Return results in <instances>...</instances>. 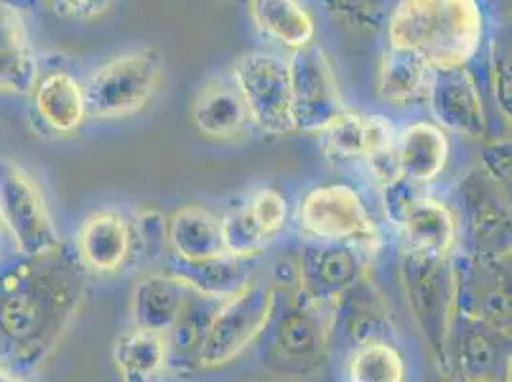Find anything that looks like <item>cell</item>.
Returning <instances> with one entry per match:
<instances>
[{"mask_svg":"<svg viewBox=\"0 0 512 382\" xmlns=\"http://www.w3.org/2000/svg\"><path fill=\"white\" fill-rule=\"evenodd\" d=\"M88 272L67 247L0 258V367L27 379L62 346L81 314Z\"/></svg>","mask_w":512,"mask_h":382,"instance_id":"cell-1","label":"cell"},{"mask_svg":"<svg viewBox=\"0 0 512 382\" xmlns=\"http://www.w3.org/2000/svg\"><path fill=\"white\" fill-rule=\"evenodd\" d=\"M482 35L478 0H396L388 16L390 46L417 54L434 71L467 67Z\"/></svg>","mask_w":512,"mask_h":382,"instance_id":"cell-2","label":"cell"},{"mask_svg":"<svg viewBox=\"0 0 512 382\" xmlns=\"http://www.w3.org/2000/svg\"><path fill=\"white\" fill-rule=\"evenodd\" d=\"M400 281L413 321L440 369L448 367V346L457 318V281L449 256L404 251Z\"/></svg>","mask_w":512,"mask_h":382,"instance_id":"cell-3","label":"cell"},{"mask_svg":"<svg viewBox=\"0 0 512 382\" xmlns=\"http://www.w3.org/2000/svg\"><path fill=\"white\" fill-rule=\"evenodd\" d=\"M163 56L157 48H138L96 67L85 83L88 117L125 119L148 106L163 81Z\"/></svg>","mask_w":512,"mask_h":382,"instance_id":"cell-4","label":"cell"},{"mask_svg":"<svg viewBox=\"0 0 512 382\" xmlns=\"http://www.w3.org/2000/svg\"><path fill=\"white\" fill-rule=\"evenodd\" d=\"M0 226L23 256H48L65 247L39 182L10 157H0Z\"/></svg>","mask_w":512,"mask_h":382,"instance_id":"cell-5","label":"cell"},{"mask_svg":"<svg viewBox=\"0 0 512 382\" xmlns=\"http://www.w3.org/2000/svg\"><path fill=\"white\" fill-rule=\"evenodd\" d=\"M276 300V291L260 283H247L232 297L224 298L211 321L199 367H222L247 350L274 318Z\"/></svg>","mask_w":512,"mask_h":382,"instance_id":"cell-6","label":"cell"},{"mask_svg":"<svg viewBox=\"0 0 512 382\" xmlns=\"http://www.w3.org/2000/svg\"><path fill=\"white\" fill-rule=\"evenodd\" d=\"M287 65L295 130L321 134L348 111L331 62L325 50L312 43L293 50Z\"/></svg>","mask_w":512,"mask_h":382,"instance_id":"cell-7","label":"cell"},{"mask_svg":"<svg viewBox=\"0 0 512 382\" xmlns=\"http://www.w3.org/2000/svg\"><path fill=\"white\" fill-rule=\"evenodd\" d=\"M232 79L253 125L272 136L295 130L287 60L268 52H249L235 62Z\"/></svg>","mask_w":512,"mask_h":382,"instance_id":"cell-8","label":"cell"},{"mask_svg":"<svg viewBox=\"0 0 512 382\" xmlns=\"http://www.w3.org/2000/svg\"><path fill=\"white\" fill-rule=\"evenodd\" d=\"M297 268L302 297L329 318L344 295L365 276L360 247L312 237L300 247Z\"/></svg>","mask_w":512,"mask_h":382,"instance_id":"cell-9","label":"cell"},{"mask_svg":"<svg viewBox=\"0 0 512 382\" xmlns=\"http://www.w3.org/2000/svg\"><path fill=\"white\" fill-rule=\"evenodd\" d=\"M300 224L312 239L373 247L379 241L375 220L356 190L331 184L310 191L300 205Z\"/></svg>","mask_w":512,"mask_h":382,"instance_id":"cell-10","label":"cell"},{"mask_svg":"<svg viewBox=\"0 0 512 382\" xmlns=\"http://www.w3.org/2000/svg\"><path fill=\"white\" fill-rule=\"evenodd\" d=\"M446 373L449 382H511V331L457 316Z\"/></svg>","mask_w":512,"mask_h":382,"instance_id":"cell-11","label":"cell"},{"mask_svg":"<svg viewBox=\"0 0 512 382\" xmlns=\"http://www.w3.org/2000/svg\"><path fill=\"white\" fill-rule=\"evenodd\" d=\"M453 266L457 316L511 331V274L507 258L472 253L461 264L453 260Z\"/></svg>","mask_w":512,"mask_h":382,"instance_id":"cell-12","label":"cell"},{"mask_svg":"<svg viewBox=\"0 0 512 382\" xmlns=\"http://www.w3.org/2000/svg\"><path fill=\"white\" fill-rule=\"evenodd\" d=\"M75 255L88 274L115 276L140 256L136 218L119 209H100L88 214L79 232Z\"/></svg>","mask_w":512,"mask_h":382,"instance_id":"cell-13","label":"cell"},{"mask_svg":"<svg viewBox=\"0 0 512 382\" xmlns=\"http://www.w3.org/2000/svg\"><path fill=\"white\" fill-rule=\"evenodd\" d=\"M459 205L474 243V255L507 258L511 213L497 191V182L484 170L470 172L461 182Z\"/></svg>","mask_w":512,"mask_h":382,"instance_id":"cell-14","label":"cell"},{"mask_svg":"<svg viewBox=\"0 0 512 382\" xmlns=\"http://www.w3.org/2000/svg\"><path fill=\"white\" fill-rule=\"evenodd\" d=\"M427 100L434 125L442 130L470 140H480L488 132L486 107L467 67L434 71Z\"/></svg>","mask_w":512,"mask_h":382,"instance_id":"cell-15","label":"cell"},{"mask_svg":"<svg viewBox=\"0 0 512 382\" xmlns=\"http://www.w3.org/2000/svg\"><path fill=\"white\" fill-rule=\"evenodd\" d=\"M31 113L54 136H71L85 125V85L65 69L39 77L31 90Z\"/></svg>","mask_w":512,"mask_h":382,"instance_id":"cell-16","label":"cell"},{"mask_svg":"<svg viewBox=\"0 0 512 382\" xmlns=\"http://www.w3.org/2000/svg\"><path fill=\"white\" fill-rule=\"evenodd\" d=\"M396 128L383 115L350 113L321 132L323 151L339 161H371L394 149Z\"/></svg>","mask_w":512,"mask_h":382,"instance_id":"cell-17","label":"cell"},{"mask_svg":"<svg viewBox=\"0 0 512 382\" xmlns=\"http://www.w3.org/2000/svg\"><path fill=\"white\" fill-rule=\"evenodd\" d=\"M37 79V52L22 12L0 0V94L27 96Z\"/></svg>","mask_w":512,"mask_h":382,"instance_id":"cell-18","label":"cell"},{"mask_svg":"<svg viewBox=\"0 0 512 382\" xmlns=\"http://www.w3.org/2000/svg\"><path fill=\"white\" fill-rule=\"evenodd\" d=\"M192 119L195 128L213 140H235L251 125L249 109L232 77H214L201 86Z\"/></svg>","mask_w":512,"mask_h":382,"instance_id":"cell-19","label":"cell"},{"mask_svg":"<svg viewBox=\"0 0 512 382\" xmlns=\"http://www.w3.org/2000/svg\"><path fill=\"white\" fill-rule=\"evenodd\" d=\"M398 230L406 239L404 251L423 256H449L457 241V220L446 203L417 195L407 207Z\"/></svg>","mask_w":512,"mask_h":382,"instance_id":"cell-20","label":"cell"},{"mask_svg":"<svg viewBox=\"0 0 512 382\" xmlns=\"http://www.w3.org/2000/svg\"><path fill=\"white\" fill-rule=\"evenodd\" d=\"M394 163L402 178L421 186L436 180L448 165L446 130L434 123H413L394 142Z\"/></svg>","mask_w":512,"mask_h":382,"instance_id":"cell-21","label":"cell"},{"mask_svg":"<svg viewBox=\"0 0 512 382\" xmlns=\"http://www.w3.org/2000/svg\"><path fill=\"white\" fill-rule=\"evenodd\" d=\"M190 289L192 287L184 279L171 272L142 277L134 285L130 297L132 325L167 335L178 318Z\"/></svg>","mask_w":512,"mask_h":382,"instance_id":"cell-22","label":"cell"},{"mask_svg":"<svg viewBox=\"0 0 512 382\" xmlns=\"http://www.w3.org/2000/svg\"><path fill=\"white\" fill-rule=\"evenodd\" d=\"M167 241L174 260L186 264L228 256L220 218L203 207H182L167 220Z\"/></svg>","mask_w":512,"mask_h":382,"instance_id":"cell-23","label":"cell"},{"mask_svg":"<svg viewBox=\"0 0 512 382\" xmlns=\"http://www.w3.org/2000/svg\"><path fill=\"white\" fill-rule=\"evenodd\" d=\"M113 363L123 382H159L169 367V339L165 333L132 327L115 340Z\"/></svg>","mask_w":512,"mask_h":382,"instance_id":"cell-24","label":"cell"},{"mask_svg":"<svg viewBox=\"0 0 512 382\" xmlns=\"http://www.w3.org/2000/svg\"><path fill=\"white\" fill-rule=\"evenodd\" d=\"M434 69L417 54L390 46L379 69V96L392 106H409L427 100Z\"/></svg>","mask_w":512,"mask_h":382,"instance_id":"cell-25","label":"cell"},{"mask_svg":"<svg viewBox=\"0 0 512 382\" xmlns=\"http://www.w3.org/2000/svg\"><path fill=\"white\" fill-rule=\"evenodd\" d=\"M224 298L211 297L190 289L184 306L174 321L171 331L167 333L169 339V365L172 361L184 367L199 365V356L203 344L207 339L211 321Z\"/></svg>","mask_w":512,"mask_h":382,"instance_id":"cell-26","label":"cell"},{"mask_svg":"<svg viewBox=\"0 0 512 382\" xmlns=\"http://www.w3.org/2000/svg\"><path fill=\"white\" fill-rule=\"evenodd\" d=\"M249 14L260 33L293 50L312 44L316 27L300 0H249Z\"/></svg>","mask_w":512,"mask_h":382,"instance_id":"cell-27","label":"cell"},{"mask_svg":"<svg viewBox=\"0 0 512 382\" xmlns=\"http://www.w3.org/2000/svg\"><path fill=\"white\" fill-rule=\"evenodd\" d=\"M249 262L251 260H241L230 255L199 264H186L172 258L169 272L184 279L199 293L216 298H228L241 291L247 283H251Z\"/></svg>","mask_w":512,"mask_h":382,"instance_id":"cell-28","label":"cell"},{"mask_svg":"<svg viewBox=\"0 0 512 382\" xmlns=\"http://www.w3.org/2000/svg\"><path fill=\"white\" fill-rule=\"evenodd\" d=\"M331 318L312 306L306 298L285 310L278 321L276 342L289 358H310L327 337Z\"/></svg>","mask_w":512,"mask_h":382,"instance_id":"cell-29","label":"cell"},{"mask_svg":"<svg viewBox=\"0 0 512 382\" xmlns=\"http://www.w3.org/2000/svg\"><path fill=\"white\" fill-rule=\"evenodd\" d=\"M350 382H404L406 365L400 352L384 340L358 344L348 367Z\"/></svg>","mask_w":512,"mask_h":382,"instance_id":"cell-30","label":"cell"},{"mask_svg":"<svg viewBox=\"0 0 512 382\" xmlns=\"http://www.w3.org/2000/svg\"><path fill=\"white\" fill-rule=\"evenodd\" d=\"M220 228L226 253L241 260H253L266 249L270 241L247 207H239L234 213L226 214L220 220Z\"/></svg>","mask_w":512,"mask_h":382,"instance_id":"cell-31","label":"cell"},{"mask_svg":"<svg viewBox=\"0 0 512 382\" xmlns=\"http://www.w3.org/2000/svg\"><path fill=\"white\" fill-rule=\"evenodd\" d=\"M245 207L255 218L256 224L262 228V232L270 239L279 234V230L285 226L289 216V205L285 197L274 188L256 190Z\"/></svg>","mask_w":512,"mask_h":382,"instance_id":"cell-32","label":"cell"},{"mask_svg":"<svg viewBox=\"0 0 512 382\" xmlns=\"http://www.w3.org/2000/svg\"><path fill=\"white\" fill-rule=\"evenodd\" d=\"M329 10L346 22L375 27L392 10V0H325Z\"/></svg>","mask_w":512,"mask_h":382,"instance_id":"cell-33","label":"cell"},{"mask_svg":"<svg viewBox=\"0 0 512 382\" xmlns=\"http://www.w3.org/2000/svg\"><path fill=\"white\" fill-rule=\"evenodd\" d=\"M384 209L386 216L390 218V222L394 226H398V222L402 220V216L407 211V207L415 201L417 193V184L409 182L402 176H396L383 184Z\"/></svg>","mask_w":512,"mask_h":382,"instance_id":"cell-34","label":"cell"},{"mask_svg":"<svg viewBox=\"0 0 512 382\" xmlns=\"http://www.w3.org/2000/svg\"><path fill=\"white\" fill-rule=\"evenodd\" d=\"M50 10L64 20L92 22L104 16L113 0H46Z\"/></svg>","mask_w":512,"mask_h":382,"instance_id":"cell-35","label":"cell"},{"mask_svg":"<svg viewBox=\"0 0 512 382\" xmlns=\"http://www.w3.org/2000/svg\"><path fill=\"white\" fill-rule=\"evenodd\" d=\"M484 172L497 184H507L511 180V142L499 140L484 149Z\"/></svg>","mask_w":512,"mask_h":382,"instance_id":"cell-36","label":"cell"},{"mask_svg":"<svg viewBox=\"0 0 512 382\" xmlns=\"http://www.w3.org/2000/svg\"><path fill=\"white\" fill-rule=\"evenodd\" d=\"M493 71V86L497 104L503 109L505 115H511V71H509V58L501 56L491 65Z\"/></svg>","mask_w":512,"mask_h":382,"instance_id":"cell-37","label":"cell"},{"mask_svg":"<svg viewBox=\"0 0 512 382\" xmlns=\"http://www.w3.org/2000/svg\"><path fill=\"white\" fill-rule=\"evenodd\" d=\"M0 382H25V379L14 375V373H10V371L4 369V367H0Z\"/></svg>","mask_w":512,"mask_h":382,"instance_id":"cell-38","label":"cell"},{"mask_svg":"<svg viewBox=\"0 0 512 382\" xmlns=\"http://www.w3.org/2000/svg\"><path fill=\"white\" fill-rule=\"evenodd\" d=\"M2 237H4V232H2V226H0V251H2ZM2 258V255H0Z\"/></svg>","mask_w":512,"mask_h":382,"instance_id":"cell-39","label":"cell"}]
</instances>
